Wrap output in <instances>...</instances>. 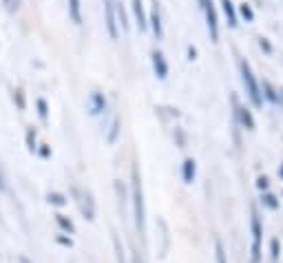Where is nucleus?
<instances>
[{
	"mask_svg": "<svg viewBox=\"0 0 283 263\" xmlns=\"http://www.w3.org/2000/svg\"><path fill=\"white\" fill-rule=\"evenodd\" d=\"M131 201H133V217H135V228L139 237L146 234V206H144V190H142V179L137 166H133V181H131Z\"/></svg>",
	"mask_w": 283,
	"mask_h": 263,
	"instance_id": "obj_1",
	"label": "nucleus"
},
{
	"mask_svg": "<svg viewBox=\"0 0 283 263\" xmlns=\"http://www.w3.org/2000/svg\"><path fill=\"white\" fill-rule=\"evenodd\" d=\"M239 69H241V82H244L246 93L250 95L252 104L257 106V109H259V106H264V95H261L259 82L254 80V73H252V69H250V64H248L246 60H241V62H239Z\"/></svg>",
	"mask_w": 283,
	"mask_h": 263,
	"instance_id": "obj_2",
	"label": "nucleus"
},
{
	"mask_svg": "<svg viewBox=\"0 0 283 263\" xmlns=\"http://www.w3.org/2000/svg\"><path fill=\"white\" fill-rule=\"evenodd\" d=\"M250 230H252V263H259L261 261V234H264V230H261V219H259V212L257 208H252L250 212Z\"/></svg>",
	"mask_w": 283,
	"mask_h": 263,
	"instance_id": "obj_3",
	"label": "nucleus"
},
{
	"mask_svg": "<svg viewBox=\"0 0 283 263\" xmlns=\"http://www.w3.org/2000/svg\"><path fill=\"white\" fill-rule=\"evenodd\" d=\"M201 11H204L206 16V27H208V33H210V38L217 42L219 40V22H217V11H215V5L213 0H197Z\"/></svg>",
	"mask_w": 283,
	"mask_h": 263,
	"instance_id": "obj_4",
	"label": "nucleus"
},
{
	"mask_svg": "<svg viewBox=\"0 0 283 263\" xmlns=\"http://www.w3.org/2000/svg\"><path fill=\"white\" fill-rule=\"evenodd\" d=\"M104 20H106V31H109L111 40L120 38V25L115 16V0H104Z\"/></svg>",
	"mask_w": 283,
	"mask_h": 263,
	"instance_id": "obj_5",
	"label": "nucleus"
},
{
	"mask_svg": "<svg viewBox=\"0 0 283 263\" xmlns=\"http://www.w3.org/2000/svg\"><path fill=\"white\" fill-rule=\"evenodd\" d=\"M232 106H234V115H237V119L241 122V126H244L246 131H254V117H252V111L248 109V106H241L239 100L232 95Z\"/></svg>",
	"mask_w": 283,
	"mask_h": 263,
	"instance_id": "obj_6",
	"label": "nucleus"
},
{
	"mask_svg": "<svg viewBox=\"0 0 283 263\" xmlns=\"http://www.w3.org/2000/svg\"><path fill=\"white\" fill-rule=\"evenodd\" d=\"M86 106H89L91 115H102L106 111V106H109V102H106V95L102 91H93L89 95V100H86Z\"/></svg>",
	"mask_w": 283,
	"mask_h": 263,
	"instance_id": "obj_7",
	"label": "nucleus"
},
{
	"mask_svg": "<svg viewBox=\"0 0 283 263\" xmlns=\"http://www.w3.org/2000/svg\"><path fill=\"white\" fill-rule=\"evenodd\" d=\"M148 27L153 29V36L157 40H161V36H164V25H161V13H159L157 0H153V9L148 13Z\"/></svg>",
	"mask_w": 283,
	"mask_h": 263,
	"instance_id": "obj_8",
	"label": "nucleus"
},
{
	"mask_svg": "<svg viewBox=\"0 0 283 263\" xmlns=\"http://www.w3.org/2000/svg\"><path fill=\"white\" fill-rule=\"evenodd\" d=\"M151 64H153V71H155V76H157L159 80H166L168 78V62H166V58H164V53L155 49L151 53Z\"/></svg>",
	"mask_w": 283,
	"mask_h": 263,
	"instance_id": "obj_9",
	"label": "nucleus"
},
{
	"mask_svg": "<svg viewBox=\"0 0 283 263\" xmlns=\"http://www.w3.org/2000/svg\"><path fill=\"white\" fill-rule=\"evenodd\" d=\"M78 195V204H80V210H82V214H84V219H89V221H93L96 219V204H93V199H91V195L89 193H80V190H73Z\"/></svg>",
	"mask_w": 283,
	"mask_h": 263,
	"instance_id": "obj_10",
	"label": "nucleus"
},
{
	"mask_svg": "<svg viewBox=\"0 0 283 263\" xmlns=\"http://www.w3.org/2000/svg\"><path fill=\"white\" fill-rule=\"evenodd\" d=\"M195 177H197V164H195V159H184V164H181V179H184V184H193Z\"/></svg>",
	"mask_w": 283,
	"mask_h": 263,
	"instance_id": "obj_11",
	"label": "nucleus"
},
{
	"mask_svg": "<svg viewBox=\"0 0 283 263\" xmlns=\"http://www.w3.org/2000/svg\"><path fill=\"white\" fill-rule=\"evenodd\" d=\"M131 7H133V13H135V18H137V27L144 31L148 27V16L144 11V3H142V0H131Z\"/></svg>",
	"mask_w": 283,
	"mask_h": 263,
	"instance_id": "obj_12",
	"label": "nucleus"
},
{
	"mask_svg": "<svg viewBox=\"0 0 283 263\" xmlns=\"http://www.w3.org/2000/svg\"><path fill=\"white\" fill-rule=\"evenodd\" d=\"M69 18L73 25H82V0H69Z\"/></svg>",
	"mask_w": 283,
	"mask_h": 263,
	"instance_id": "obj_13",
	"label": "nucleus"
},
{
	"mask_svg": "<svg viewBox=\"0 0 283 263\" xmlns=\"http://www.w3.org/2000/svg\"><path fill=\"white\" fill-rule=\"evenodd\" d=\"M221 9H224V16L228 20V25L230 27H237V11H234V5H232V0H221Z\"/></svg>",
	"mask_w": 283,
	"mask_h": 263,
	"instance_id": "obj_14",
	"label": "nucleus"
},
{
	"mask_svg": "<svg viewBox=\"0 0 283 263\" xmlns=\"http://www.w3.org/2000/svg\"><path fill=\"white\" fill-rule=\"evenodd\" d=\"M25 144H27V151H29V153H36V148H38V131L33 129V126H27Z\"/></svg>",
	"mask_w": 283,
	"mask_h": 263,
	"instance_id": "obj_15",
	"label": "nucleus"
},
{
	"mask_svg": "<svg viewBox=\"0 0 283 263\" xmlns=\"http://www.w3.org/2000/svg\"><path fill=\"white\" fill-rule=\"evenodd\" d=\"M259 89H261V93H264V98H266V100H270L272 104H277L279 100H281V98H279V93H277V89H274V86H272L270 82H268V80H264V82H261Z\"/></svg>",
	"mask_w": 283,
	"mask_h": 263,
	"instance_id": "obj_16",
	"label": "nucleus"
},
{
	"mask_svg": "<svg viewBox=\"0 0 283 263\" xmlns=\"http://www.w3.org/2000/svg\"><path fill=\"white\" fill-rule=\"evenodd\" d=\"M56 224L60 226V230H64V232H69V234H76V226H73V221L69 217H64L62 212L56 214Z\"/></svg>",
	"mask_w": 283,
	"mask_h": 263,
	"instance_id": "obj_17",
	"label": "nucleus"
},
{
	"mask_svg": "<svg viewBox=\"0 0 283 263\" xmlns=\"http://www.w3.org/2000/svg\"><path fill=\"white\" fill-rule=\"evenodd\" d=\"M36 111H38V117L42 119V122L49 119V102H46L44 98H38L36 100Z\"/></svg>",
	"mask_w": 283,
	"mask_h": 263,
	"instance_id": "obj_18",
	"label": "nucleus"
},
{
	"mask_svg": "<svg viewBox=\"0 0 283 263\" xmlns=\"http://www.w3.org/2000/svg\"><path fill=\"white\" fill-rule=\"evenodd\" d=\"M261 204H264L266 208H270V210H277V208H279V199L274 197L272 193H264V195H261Z\"/></svg>",
	"mask_w": 283,
	"mask_h": 263,
	"instance_id": "obj_19",
	"label": "nucleus"
},
{
	"mask_svg": "<svg viewBox=\"0 0 283 263\" xmlns=\"http://www.w3.org/2000/svg\"><path fill=\"white\" fill-rule=\"evenodd\" d=\"M120 119H113V124H111V129H109V133H106V141L109 144H115L117 141V135H120Z\"/></svg>",
	"mask_w": 283,
	"mask_h": 263,
	"instance_id": "obj_20",
	"label": "nucleus"
},
{
	"mask_svg": "<svg viewBox=\"0 0 283 263\" xmlns=\"http://www.w3.org/2000/svg\"><path fill=\"white\" fill-rule=\"evenodd\" d=\"M46 201H49V204L51 206H66V197H64V195L62 193H49V195H46Z\"/></svg>",
	"mask_w": 283,
	"mask_h": 263,
	"instance_id": "obj_21",
	"label": "nucleus"
},
{
	"mask_svg": "<svg viewBox=\"0 0 283 263\" xmlns=\"http://www.w3.org/2000/svg\"><path fill=\"white\" fill-rule=\"evenodd\" d=\"M13 102H16L18 111H25V109H27V100H25V91H22V89H16V91H13Z\"/></svg>",
	"mask_w": 283,
	"mask_h": 263,
	"instance_id": "obj_22",
	"label": "nucleus"
},
{
	"mask_svg": "<svg viewBox=\"0 0 283 263\" xmlns=\"http://www.w3.org/2000/svg\"><path fill=\"white\" fill-rule=\"evenodd\" d=\"M215 259H217V263H228L226 261V250H224V244L217 239L215 241Z\"/></svg>",
	"mask_w": 283,
	"mask_h": 263,
	"instance_id": "obj_23",
	"label": "nucleus"
},
{
	"mask_svg": "<svg viewBox=\"0 0 283 263\" xmlns=\"http://www.w3.org/2000/svg\"><path fill=\"white\" fill-rule=\"evenodd\" d=\"M239 11H241V16H244L246 22H252V20H254V11H252V7L248 5V3L241 5V7H239Z\"/></svg>",
	"mask_w": 283,
	"mask_h": 263,
	"instance_id": "obj_24",
	"label": "nucleus"
},
{
	"mask_svg": "<svg viewBox=\"0 0 283 263\" xmlns=\"http://www.w3.org/2000/svg\"><path fill=\"white\" fill-rule=\"evenodd\" d=\"M36 153H38V157H42V159H49V157H51V146H49V144H38Z\"/></svg>",
	"mask_w": 283,
	"mask_h": 263,
	"instance_id": "obj_25",
	"label": "nucleus"
},
{
	"mask_svg": "<svg viewBox=\"0 0 283 263\" xmlns=\"http://www.w3.org/2000/svg\"><path fill=\"white\" fill-rule=\"evenodd\" d=\"M3 5H5V9L9 13H16L20 9V0H3Z\"/></svg>",
	"mask_w": 283,
	"mask_h": 263,
	"instance_id": "obj_26",
	"label": "nucleus"
},
{
	"mask_svg": "<svg viewBox=\"0 0 283 263\" xmlns=\"http://www.w3.org/2000/svg\"><path fill=\"white\" fill-rule=\"evenodd\" d=\"M56 244L58 246H64V248H71L73 241H71V237H64V234H56Z\"/></svg>",
	"mask_w": 283,
	"mask_h": 263,
	"instance_id": "obj_27",
	"label": "nucleus"
},
{
	"mask_svg": "<svg viewBox=\"0 0 283 263\" xmlns=\"http://www.w3.org/2000/svg\"><path fill=\"white\" fill-rule=\"evenodd\" d=\"M270 250H272V261H279V239L270 241Z\"/></svg>",
	"mask_w": 283,
	"mask_h": 263,
	"instance_id": "obj_28",
	"label": "nucleus"
},
{
	"mask_svg": "<svg viewBox=\"0 0 283 263\" xmlns=\"http://www.w3.org/2000/svg\"><path fill=\"white\" fill-rule=\"evenodd\" d=\"M259 46H261V49H264L266 53H272L274 49H272V44H270V40H268V38H259Z\"/></svg>",
	"mask_w": 283,
	"mask_h": 263,
	"instance_id": "obj_29",
	"label": "nucleus"
},
{
	"mask_svg": "<svg viewBox=\"0 0 283 263\" xmlns=\"http://www.w3.org/2000/svg\"><path fill=\"white\" fill-rule=\"evenodd\" d=\"M113 244H115V252H117V263H126L124 254H122V248H120V239L115 237V239H113Z\"/></svg>",
	"mask_w": 283,
	"mask_h": 263,
	"instance_id": "obj_30",
	"label": "nucleus"
},
{
	"mask_svg": "<svg viewBox=\"0 0 283 263\" xmlns=\"http://www.w3.org/2000/svg\"><path fill=\"white\" fill-rule=\"evenodd\" d=\"M257 188H259V190H268V188H270V181H268V177H259L257 179Z\"/></svg>",
	"mask_w": 283,
	"mask_h": 263,
	"instance_id": "obj_31",
	"label": "nucleus"
},
{
	"mask_svg": "<svg viewBox=\"0 0 283 263\" xmlns=\"http://www.w3.org/2000/svg\"><path fill=\"white\" fill-rule=\"evenodd\" d=\"M0 193H7V177H5L3 168H0Z\"/></svg>",
	"mask_w": 283,
	"mask_h": 263,
	"instance_id": "obj_32",
	"label": "nucleus"
},
{
	"mask_svg": "<svg viewBox=\"0 0 283 263\" xmlns=\"http://www.w3.org/2000/svg\"><path fill=\"white\" fill-rule=\"evenodd\" d=\"M175 135H177V144H179V148H184V133H181V129H175Z\"/></svg>",
	"mask_w": 283,
	"mask_h": 263,
	"instance_id": "obj_33",
	"label": "nucleus"
},
{
	"mask_svg": "<svg viewBox=\"0 0 283 263\" xmlns=\"http://www.w3.org/2000/svg\"><path fill=\"white\" fill-rule=\"evenodd\" d=\"M195 58H197V49H195V46H188V60L193 62Z\"/></svg>",
	"mask_w": 283,
	"mask_h": 263,
	"instance_id": "obj_34",
	"label": "nucleus"
},
{
	"mask_svg": "<svg viewBox=\"0 0 283 263\" xmlns=\"http://www.w3.org/2000/svg\"><path fill=\"white\" fill-rule=\"evenodd\" d=\"M131 263H144V259L137 254V250H133V257H131Z\"/></svg>",
	"mask_w": 283,
	"mask_h": 263,
	"instance_id": "obj_35",
	"label": "nucleus"
},
{
	"mask_svg": "<svg viewBox=\"0 0 283 263\" xmlns=\"http://www.w3.org/2000/svg\"><path fill=\"white\" fill-rule=\"evenodd\" d=\"M279 175H281V179H283V164L279 166Z\"/></svg>",
	"mask_w": 283,
	"mask_h": 263,
	"instance_id": "obj_36",
	"label": "nucleus"
},
{
	"mask_svg": "<svg viewBox=\"0 0 283 263\" xmlns=\"http://www.w3.org/2000/svg\"><path fill=\"white\" fill-rule=\"evenodd\" d=\"M20 263H29V261H27L25 257H20Z\"/></svg>",
	"mask_w": 283,
	"mask_h": 263,
	"instance_id": "obj_37",
	"label": "nucleus"
}]
</instances>
